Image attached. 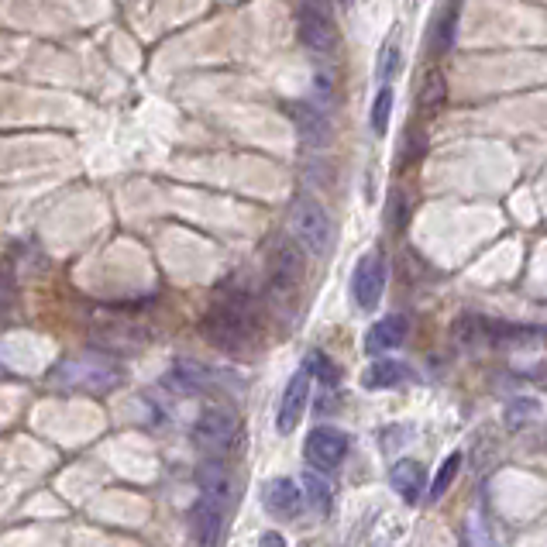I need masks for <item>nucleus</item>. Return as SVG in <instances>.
<instances>
[{"label":"nucleus","instance_id":"f257e3e1","mask_svg":"<svg viewBox=\"0 0 547 547\" xmlns=\"http://www.w3.org/2000/svg\"><path fill=\"white\" fill-rule=\"evenodd\" d=\"M289 234H293L296 245L307 248L310 255H327L334 245L331 214L310 197L293 200V207H289Z\"/></svg>","mask_w":547,"mask_h":547},{"label":"nucleus","instance_id":"f03ea898","mask_svg":"<svg viewBox=\"0 0 547 547\" xmlns=\"http://www.w3.org/2000/svg\"><path fill=\"white\" fill-rule=\"evenodd\" d=\"M56 379L69 389H90V393H107L121 382V369L107 358H69L56 369Z\"/></svg>","mask_w":547,"mask_h":547},{"label":"nucleus","instance_id":"7ed1b4c3","mask_svg":"<svg viewBox=\"0 0 547 547\" xmlns=\"http://www.w3.org/2000/svg\"><path fill=\"white\" fill-rule=\"evenodd\" d=\"M197 489H200V499H207L210 506H217V510H224V513H228L241 496L238 475H234L228 461H221V458L200 461L197 465Z\"/></svg>","mask_w":547,"mask_h":547},{"label":"nucleus","instance_id":"20e7f679","mask_svg":"<svg viewBox=\"0 0 547 547\" xmlns=\"http://www.w3.org/2000/svg\"><path fill=\"white\" fill-rule=\"evenodd\" d=\"M252 331H255V324H252V317L245 314V307H217L214 314L203 320L207 341H214V345H221L228 351H238Z\"/></svg>","mask_w":547,"mask_h":547},{"label":"nucleus","instance_id":"39448f33","mask_svg":"<svg viewBox=\"0 0 547 547\" xmlns=\"http://www.w3.org/2000/svg\"><path fill=\"white\" fill-rule=\"evenodd\" d=\"M238 417L228 410H207L200 413V420L193 424V441L200 444L203 451H228L238 441Z\"/></svg>","mask_w":547,"mask_h":547},{"label":"nucleus","instance_id":"423d86ee","mask_svg":"<svg viewBox=\"0 0 547 547\" xmlns=\"http://www.w3.org/2000/svg\"><path fill=\"white\" fill-rule=\"evenodd\" d=\"M303 455L320 472H331L348 455V434L338 431V427H314L307 434V444H303Z\"/></svg>","mask_w":547,"mask_h":547},{"label":"nucleus","instance_id":"0eeeda50","mask_svg":"<svg viewBox=\"0 0 547 547\" xmlns=\"http://www.w3.org/2000/svg\"><path fill=\"white\" fill-rule=\"evenodd\" d=\"M386 289V259L379 252H369L365 259H358L355 276H351V293L362 310H375Z\"/></svg>","mask_w":547,"mask_h":547},{"label":"nucleus","instance_id":"6e6552de","mask_svg":"<svg viewBox=\"0 0 547 547\" xmlns=\"http://www.w3.org/2000/svg\"><path fill=\"white\" fill-rule=\"evenodd\" d=\"M262 506L276 520H296L307 506V499H303V489L293 479H269L262 486Z\"/></svg>","mask_w":547,"mask_h":547},{"label":"nucleus","instance_id":"1a4fd4ad","mask_svg":"<svg viewBox=\"0 0 547 547\" xmlns=\"http://www.w3.org/2000/svg\"><path fill=\"white\" fill-rule=\"evenodd\" d=\"M300 38L317 56H334V49H338V35H334L331 18L307 4H300Z\"/></svg>","mask_w":547,"mask_h":547},{"label":"nucleus","instance_id":"9d476101","mask_svg":"<svg viewBox=\"0 0 547 547\" xmlns=\"http://www.w3.org/2000/svg\"><path fill=\"white\" fill-rule=\"evenodd\" d=\"M272 286L276 289H296L307 272V262H303V252L296 241H276L272 245Z\"/></svg>","mask_w":547,"mask_h":547},{"label":"nucleus","instance_id":"9b49d317","mask_svg":"<svg viewBox=\"0 0 547 547\" xmlns=\"http://www.w3.org/2000/svg\"><path fill=\"white\" fill-rule=\"evenodd\" d=\"M307 400H310V375L300 369L293 379L286 382V393H283V400H279V417H276L279 434H293L296 431L303 410H307Z\"/></svg>","mask_w":547,"mask_h":547},{"label":"nucleus","instance_id":"f8f14e48","mask_svg":"<svg viewBox=\"0 0 547 547\" xmlns=\"http://www.w3.org/2000/svg\"><path fill=\"white\" fill-rule=\"evenodd\" d=\"M289 117H293L296 131H300V138L307 145L314 148H324L331 142V124H327V117L317 111V107L310 104H289Z\"/></svg>","mask_w":547,"mask_h":547},{"label":"nucleus","instance_id":"ddd939ff","mask_svg":"<svg viewBox=\"0 0 547 547\" xmlns=\"http://www.w3.org/2000/svg\"><path fill=\"white\" fill-rule=\"evenodd\" d=\"M389 486L400 492L406 503H417V499L424 496V489H427L424 465H420V461H413V458L396 461V465L389 468Z\"/></svg>","mask_w":547,"mask_h":547},{"label":"nucleus","instance_id":"4468645a","mask_svg":"<svg viewBox=\"0 0 547 547\" xmlns=\"http://www.w3.org/2000/svg\"><path fill=\"white\" fill-rule=\"evenodd\" d=\"M224 517L228 513L217 510V506H210L207 499H200L197 506H193V534H197V544L200 547H217L221 544V534H224Z\"/></svg>","mask_w":547,"mask_h":547},{"label":"nucleus","instance_id":"2eb2a0df","mask_svg":"<svg viewBox=\"0 0 547 547\" xmlns=\"http://www.w3.org/2000/svg\"><path fill=\"white\" fill-rule=\"evenodd\" d=\"M417 375L406 362H396V358H379V362L369 365V372L362 375L365 389H393L403 386V382H413Z\"/></svg>","mask_w":547,"mask_h":547},{"label":"nucleus","instance_id":"dca6fc26","mask_svg":"<svg viewBox=\"0 0 547 547\" xmlns=\"http://www.w3.org/2000/svg\"><path fill=\"white\" fill-rule=\"evenodd\" d=\"M403 341H406V317L389 314V317H382L379 324L369 327V338H365V351L379 355V351L400 348Z\"/></svg>","mask_w":547,"mask_h":547},{"label":"nucleus","instance_id":"f3484780","mask_svg":"<svg viewBox=\"0 0 547 547\" xmlns=\"http://www.w3.org/2000/svg\"><path fill=\"white\" fill-rule=\"evenodd\" d=\"M303 499H307V503L314 506L317 513H327V510H331V503H334L331 482H327L320 472H307V475H303Z\"/></svg>","mask_w":547,"mask_h":547},{"label":"nucleus","instance_id":"a211bd4d","mask_svg":"<svg viewBox=\"0 0 547 547\" xmlns=\"http://www.w3.org/2000/svg\"><path fill=\"white\" fill-rule=\"evenodd\" d=\"M444 97H448V83H444V73H431L424 76V83H420V93H417V104L420 111H437V107L444 104Z\"/></svg>","mask_w":547,"mask_h":547},{"label":"nucleus","instance_id":"6ab92c4d","mask_svg":"<svg viewBox=\"0 0 547 547\" xmlns=\"http://www.w3.org/2000/svg\"><path fill=\"white\" fill-rule=\"evenodd\" d=\"M303 372H307L310 379H320L324 386H338V379H341L338 365H334L324 351H310L307 362H303Z\"/></svg>","mask_w":547,"mask_h":547},{"label":"nucleus","instance_id":"aec40b11","mask_svg":"<svg viewBox=\"0 0 547 547\" xmlns=\"http://www.w3.org/2000/svg\"><path fill=\"white\" fill-rule=\"evenodd\" d=\"M389 114H393V90L382 87L379 93H375V104H372V131L375 135H386Z\"/></svg>","mask_w":547,"mask_h":547},{"label":"nucleus","instance_id":"412c9836","mask_svg":"<svg viewBox=\"0 0 547 547\" xmlns=\"http://www.w3.org/2000/svg\"><path fill=\"white\" fill-rule=\"evenodd\" d=\"M455 25H458V11H455V7H451V11L444 14V18L437 21V28H434V38H431L434 52L451 49V42H455Z\"/></svg>","mask_w":547,"mask_h":547},{"label":"nucleus","instance_id":"4be33fe9","mask_svg":"<svg viewBox=\"0 0 547 547\" xmlns=\"http://www.w3.org/2000/svg\"><path fill=\"white\" fill-rule=\"evenodd\" d=\"M458 468H461V455L455 451V455H448V461L441 465V472H437V479L431 482V499H441L444 492H448V486L455 482V475H458Z\"/></svg>","mask_w":547,"mask_h":547},{"label":"nucleus","instance_id":"5701e85b","mask_svg":"<svg viewBox=\"0 0 547 547\" xmlns=\"http://www.w3.org/2000/svg\"><path fill=\"white\" fill-rule=\"evenodd\" d=\"M396 69H400V52H396V45H389V49L382 52V62H379V80H393Z\"/></svg>","mask_w":547,"mask_h":547},{"label":"nucleus","instance_id":"b1692460","mask_svg":"<svg viewBox=\"0 0 547 547\" xmlns=\"http://www.w3.org/2000/svg\"><path fill=\"white\" fill-rule=\"evenodd\" d=\"M482 537H486V527H482L479 520H468L465 523V547H489Z\"/></svg>","mask_w":547,"mask_h":547},{"label":"nucleus","instance_id":"393cba45","mask_svg":"<svg viewBox=\"0 0 547 547\" xmlns=\"http://www.w3.org/2000/svg\"><path fill=\"white\" fill-rule=\"evenodd\" d=\"M389 203H393V210H389V224H393V228L400 231L403 221H406V203H403L400 193H393V200H389Z\"/></svg>","mask_w":547,"mask_h":547},{"label":"nucleus","instance_id":"a878e982","mask_svg":"<svg viewBox=\"0 0 547 547\" xmlns=\"http://www.w3.org/2000/svg\"><path fill=\"white\" fill-rule=\"evenodd\" d=\"M534 410H537V403H530V400L527 403H513L510 406V427H520V420H523L520 413H534Z\"/></svg>","mask_w":547,"mask_h":547},{"label":"nucleus","instance_id":"bb28decb","mask_svg":"<svg viewBox=\"0 0 547 547\" xmlns=\"http://www.w3.org/2000/svg\"><path fill=\"white\" fill-rule=\"evenodd\" d=\"M262 547H286V541L276 534V530H269V534H262Z\"/></svg>","mask_w":547,"mask_h":547}]
</instances>
